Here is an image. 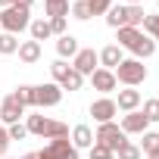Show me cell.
Wrapping results in <instances>:
<instances>
[{"mask_svg":"<svg viewBox=\"0 0 159 159\" xmlns=\"http://www.w3.org/2000/svg\"><path fill=\"white\" fill-rule=\"evenodd\" d=\"M112 75H116V81L134 88V84H140L143 78H147V66H143L140 59H122V62L112 69Z\"/></svg>","mask_w":159,"mask_h":159,"instance_id":"6da1fadb","label":"cell"},{"mask_svg":"<svg viewBox=\"0 0 159 159\" xmlns=\"http://www.w3.org/2000/svg\"><path fill=\"white\" fill-rule=\"evenodd\" d=\"M31 19H28V7H7L3 13H0V28H3L7 34H19L22 28H28Z\"/></svg>","mask_w":159,"mask_h":159,"instance_id":"7a4b0ae2","label":"cell"},{"mask_svg":"<svg viewBox=\"0 0 159 159\" xmlns=\"http://www.w3.org/2000/svg\"><path fill=\"white\" fill-rule=\"evenodd\" d=\"M31 134H41V137H66L69 128L66 122H53V119H44V116H28V125H25Z\"/></svg>","mask_w":159,"mask_h":159,"instance_id":"3957f363","label":"cell"},{"mask_svg":"<svg viewBox=\"0 0 159 159\" xmlns=\"http://www.w3.org/2000/svg\"><path fill=\"white\" fill-rule=\"evenodd\" d=\"M94 143H100V147H106L112 156H116V150L125 143V131L119 128V125H112V122H106V125H100L97 128V134H94Z\"/></svg>","mask_w":159,"mask_h":159,"instance_id":"277c9868","label":"cell"},{"mask_svg":"<svg viewBox=\"0 0 159 159\" xmlns=\"http://www.w3.org/2000/svg\"><path fill=\"white\" fill-rule=\"evenodd\" d=\"M62 100V88L59 84H41L34 88V106H56Z\"/></svg>","mask_w":159,"mask_h":159,"instance_id":"5b68a950","label":"cell"},{"mask_svg":"<svg viewBox=\"0 0 159 159\" xmlns=\"http://www.w3.org/2000/svg\"><path fill=\"white\" fill-rule=\"evenodd\" d=\"M119 112V106H116V100H109V97H103V100H94L91 103V116L100 122V125H106V122H112V116Z\"/></svg>","mask_w":159,"mask_h":159,"instance_id":"8992f818","label":"cell"},{"mask_svg":"<svg viewBox=\"0 0 159 159\" xmlns=\"http://www.w3.org/2000/svg\"><path fill=\"white\" fill-rule=\"evenodd\" d=\"M97 62H100V59H97V53H94V50H78V53H75V62H72V69H75L78 75H91Z\"/></svg>","mask_w":159,"mask_h":159,"instance_id":"52a82bcc","label":"cell"},{"mask_svg":"<svg viewBox=\"0 0 159 159\" xmlns=\"http://www.w3.org/2000/svg\"><path fill=\"white\" fill-rule=\"evenodd\" d=\"M91 84L97 88V91H103V94H109V91H116V75L109 72V69H94L91 72Z\"/></svg>","mask_w":159,"mask_h":159,"instance_id":"ba28073f","label":"cell"},{"mask_svg":"<svg viewBox=\"0 0 159 159\" xmlns=\"http://www.w3.org/2000/svg\"><path fill=\"white\" fill-rule=\"evenodd\" d=\"M22 112H25V106H22V103H19L13 94H10L3 103H0V119H3V122H10V125H16Z\"/></svg>","mask_w":159,"mask_h":159,"instance_id":"9c48e42d","label":"cell"},{"mask_svg":"<svg viewBox=\"0 0 159 159\" xmlns=\"http://www.w3.org/2000/svg\"><path fill=\"white\" fill-rule=\"evenodd\" d=\"M147 125H150V122H147V116H143V112H137V109H134V112H128V116L122 119V131H125V134H143V131H147Z\"/></svg>","mask_w":159,"mask_h":159,"instance_id":"30bf717a","label":"cell"},{"mask_svg":"<svg viewBox=\"0 0 159 159\" xmlns=\"http://www.w3.org/2000/svg\"><path fill=\"white\" fill-rule=\"evenodd\" d=\"M47 153H50L53 159H78V150H75L66 137H56V140L47 147Z\"/></svg>","mask_w":159,"mask_h":159,"instance_id":"8fae6325","label":"cell"},{"mask_svg":"<svg viewBox=\"0 0 159 159\" xmlns=\"http://www.w3.org/2000/svg\"><path fill=\"white\" fill-rule=\"evenodd\" d=\"M97 59L103 62V69H109V72H112V69L122 62V47H119V44H109V47H103V50L97 53Z\"/></svg>","mask_w":159,"mask_h":159,"instance_id":"7c38bea8","label":"cell"},{"mask_svg":"<svg viewBox=\"0 0 159 159\" xmlns=\"http://www.w3.org/2000/svg\"><path fill=\"white\" fill-rule=\"evenodd\" d=\"M119 109H125V112H134L137 106H140V91H134V88H128V91H119V103H116Z\"/></svg>","mask_w":159,"mask_h":159,"instance_id":"4fadbf2b","label":"cell"},{"mask_svg":"<svg viewBox=\"0 0 159 159\" xmlns=\"http://www.w3.org/2000/svg\"><path fill=\"white\" fill-rule=\"evenodd\" d=\"M19 59H22V62H38V59H41V44H38V41L19 44Z\"/></svg>","mask_w":159,"mask_h":159,"instance_id":"5bb4252c","label":"cell"},{"mask_svg":"<svg viewBox=\"0 0 159 159\" xmlns=\"http://www.w3.org/2000/svg\"><path fill=\"white\" fill-rule=\"evenodd\" d=\"M72 147H75V150H78V147H94V134H91L88 125H78V128L72 131Z\"/></svg>","mask_w":159,"mask_h":159,"instance_id":"9a60e30c","label":"cell"},{"mask_svg":"<svg viewBox=\"0 0 159 159\" xmlns=\"http://www.w3.org/2000/svg\"><path fill=\"white\" fill-rule=\"evenodd\" d=\"M106 22H109L112 28H128V7H109Z\"/></svg>","mask_w":159,"mask_h":159,"instance_id":"2e32d148","label":"cell"},{"mask_svg":"<svg viewBox=\"0 0 159 159\" xmlns=\"http://www.w3.org/2000/svg\"><path fill=\"white\" fill-rule=\"evenodd\" d=\"M28 28H31V41H38V44H41V41H47V38L53 34V31H50V22H47V19H34V22H31Z\"/></svg>","mask_w":159,"mask_h":159,"instance_id":"e0dca14e","label":"cell"},{"mask_svg":"<svg viewBox=\"0 0 159 159\" xmlns=\"http://www.w3.org/2000/svg\"><path fill=\"white\" fill-rule=\"evenodd\" d=\"M153 50H156V41H150V38H140V41L131 47L134 59H147V56H153Z\"/></svg>","mask_w":159,"mask_h":159,"instance_id":"ac0fdd59","label":"cell"},{"mask_svg":"<svg viewBox=\"0 0 159 159\" xmlns=\"http://www.w3.org/2000/svg\"><path fill=\"white\" fill-rule=\"evenodd\" d=\"M47 16L50 19H66L69 16V0H47Z\"/></svg>","mask_w":159,"mask_h":159,"instance_id":"d6986e66","label":"cell"},{"mask_svg":"<svg viewBox=\"0 0 159 159\" xmlns=\"http://www.w3.org/2000/svg\"><path fill=\"white\" fill-rule=\"evenodd\" d=\"M140 38H143V34H140L137 28H119V47H128V50H131Z\"/></svg>","mask_w":159,"mask_h":159,"instance_id":"ffe728a7","label":"cell"},{"mask_svg":"<svg viewBox=\"0 0 159 159\" xmlns=\"http://www.w3.org/2000/svg\"><path fill=\"white\" fill-rule=\"evenodd\" d=\"M56 50H59V56H75V53H78V41H75L72 34H62V38L56 41Z\"/></svg>","mask_w":159,"mask_h":159,"instance_id":"44dd1931","label":"cell"},{"mask_svg":"<svg viewBox=\"0 0 159 159\" xmlns=\"http://www.w3.org/2000/svg\"><path fill=\"white\" fill-rule=\"evenodd\" d=\"M13 97H16L22 106H34V88H31V84H22V88H16V91H13Z\"/></svg>","mask_w":159,"mask_h":159,"instance_id":"7402d4cb","label":"cell"},{"mask_svg":"<svg viewBox=\"0 0 159 159\" xmlns=\"http://www.w3.org/2000/svg\"><path fill=\"white\" fill-rule=\"evenodd\" d=\"M16 50H19V38L3 31V34H0V53L7 56V53H16Z\"/></svg>","mask_w":159,"mask_h":159,"instance_id":"603a6c76","label":"cell"},{"mask_svg":"<svg viewBox=\"0 0 159 159\" xmlns=\"http://www.w3.org/2000/svg\"><path fill=\"white\" fill-rule=\"evenodd\" d=\"M81 81H84V75H78V72L72 69V72L62 78V84H59V88H62V91H78V88H81Z\"/></svg>","mask_w":159,"mask_h":159,"instance_id":"cb8c5ba5","label":"cell"},{"mask_svg":"<svg viewBox=\"0 0 159 159\" xmlns=\"http://www.w3.org/2000/svg\"><path fill=\"white\" fill-rule=\"evenodd\" d=\"M140 150L150 156V153H156L159 150V134H153V131H143V140H140Z\"/></svg>","mask_w":159,"mask_h":159,"instance_id":"d4e9b609","label":"cell"},{"mask_svg":"<svg viewBox=\"0 0 159 159\" xmlns=\"http://www.w3.org/2000/svg\"><path fill=\"white\" fill-rule=\"evenodd\" d=\"M116 156H119V159H140V147H134L131 140H125V143L116 150Z\"/></svg>","mask_w":159,"mask_h":159,"instance_id":"484cf974","label":"cell"},{"mask_svg":"<svg viewBox=\"0 0 159 159\" xmlns=\"http://www.w3.org/2000/svg\"><path fill=\"white\" fill-rule=\"evenodd\" d=\"M143 19H147L143 7H128V28H137V25H143Z\"/></svg>","mask_w":159,"mask_h":159,"instance_id":"4316f807","label":"cell"},{"mask_svg":"<svg viewBox=\"0 0 159 159\" xmlns=\"http://www.w3.org/2000/svg\"><path fill=\"white\" fill-rule=\"evenodd\" d=\"M50 72H53V78H56V81L62 84V78H66V75L72 72V66H66V59H56V62L50 66Z\"/></svg>","mask_w":159,"mask_h":159,"instance_id":"83f0119b","label":"cell"},{"mask_svg":"<svg viewBox=\"0 0 159 159\" xmlns=\"http://www.w3.org/2000/svg\"><path fill=\"white\" fill-rule=\"evenodd\" d=\"M84 3L91 7V16H100V13H109L112 0H84Z\"/></svg>","mask_w":159,"mask_h":159,"instance_id":"f1b7e54d","label":"cell"},{"mask_svg":"<svg viewBox=\"0 0 159 159\" xmlns=\"http://www.w3.org/2000/svg\"><path fill=\"white\" fill-rule=\"evenodd\" d=\"M143 116H147V122H159V103L156 100H147L143 103Z\"/></svg>","mask_w":159,"mask_h":159,"instance_id":"f546056e","label":"cell"},{"mask_svg":"<svg viewBox=\"0 0 159 159\" xmlns=\"http://www.w3.org/2000/svg\"><path fill=\"white\" fill-rule=\"evenodd\" d=\"M72 16H75V19H81V22H84V19H91V7L84 3V0H78V3L72 7Z\"/></svg>","mask_w":159,"mask_h":159,"instance_id":"4dcf8cb0","label":"cell"},{"mask_svg":"<svg viewBox=\"0 0 159 159\" xmlns=\"http://www.w3.org/2000/svg\"><path fill=\"white\" fill-rule=\"evenodd\" d=\"M143 28H147V31L156 38V44H159V16H147V19H143Z\"/></svg>","mask_w":159,"mask_h":159,"instance_id":"1f68e13d","label":"cell"},{"mask_svg":"<svg viewBox=\"0 0 159 159\" xmlns=\"http://www.w3.org/2000/svg\"><path fill=\"white\" fill-rule=\"evenodd\" d=\"M7 134H10V140H22V137H25V134H28V128H25V125H19V122H16V125H10V128H7Z\"/></svg>","mask_w":159,"mask_h":159,"instance_id":"d6a6232c","label":"cell"},{"mask_svg":"<svg viewBox=\"0 0 159 159\" xmlns=\"http://www.w3.org/2000/svg\"><path fill=\"white\" fill-rule=\"evenodd\" d=\"M91 159H112V153H109L106 147H100V143H94V147H91Z\"/></svg>","mask_w":159,"mask_h":159,"instance_id":"836d02e7","label":"cell"},{"mask_svg":"<svg viewBox=\"0 0 159 159\" xmlns=\"http://www.w3.org/2000/svg\"><path fill=\"white\" fill-rule=\"evenodd\" d=\"M47 22H50V31L53 34H59V38L66 34V19H47Z\"/></svg>","mask_w":159,"mask_h":159,"instance_id":"e575fe53","label":"cell"},{"mask_svg":"<svg viewBox=\"0 0 159 159\" xmlns=\"http://www.w3.org/2000/svg\"><path fill=\"white\" fill-rule=\"evenodd\" d=\"M16 3H19V7H28V10H31V3H34V0H0V7H3V10H7V7H16Z\"/></svg>","mask_w":159,"mask_h":159,"instance_id":"d590c367","label":"cell"},{"mask_svg":"<svg viewBox=\"0 0 159 159\" xmlns=\"http://www.w3.org/2000/svg\"><path fill=\"white\" fill-rule=\"evenodd\" d=\"M7 147H10V134H7V128H0V156L7 153Z\"/></svg>","mask_w":159,"mask_h":159,"instance_id":"8d00e7d4","label":"cell"},{"mask_svg":"<svg viewBox=\"0 0 159 159\" xmlns=\"http://www.w3.org/2000/svg\"><path fill=\"white\" fill-rule=\"evenodd\" d=\"M137 3H140V0H128V7H137Z\"/></svg>","mask_w":159,"mask_h":159,"instance_id":"74e56055","label":"cell"},{"mask_svg":"<svg viewBox=\"0 0 159 159\" xmlns=\"http://www.w3.org/2000/svg\"><path fill=\"white\" fill-rule=\"evenodd\" d=\"M150 159H159V150H156V153H150Z\"/></svg>","mask_w":159,"mask_h":159,"instance_id":"f35d334b","label":"cell"},{"mask_svg":"<svg viewBox=\"0 0 159 159\" xmlns=\"http://www.w3.org/2000/svg\"><path fill=\"white\" fill-rule=\"evenodd\" d=\"M0 34H3V28H0Z\"/></svg>","mask_w":159,"mask_h":159,"instance_id":"ab89813d","label":"cell"},{"mask_svg":"<svg viewBox=\"0 0 159 159\" xmlns=\"http://www.w3.org/2000/svg\"><path fill=\"white\" fill-rule=\"evenodd\" d=\"M156 103H159V100H156Z\"/></svg>","mask_w":159,"mask_h":159,"instance_id":"60d3db41","label":"cell"}]
</instances>
